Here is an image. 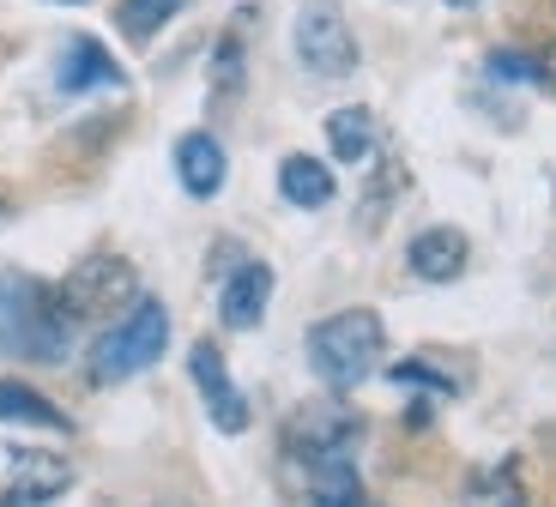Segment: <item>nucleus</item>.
Listing matches in <instances>:
<instances>
[{
  "label": "nucleus",
  "instance_id": "nucleus-19",
  "mask_svg": "<svg viewBox=\"0 0 556 507\" xmlns=\"http://www.w3.org/2000/svg\"><path fill=\"white\" fill-rule=\"evenodd\" d=\"M388 381H393V386H417V393H435V398H459V381H454V375H442L435 363H424V357L393 363Z\"/></svg>",
  "mask_w": 556,
  "mask_h": 507
},
{
  "label": "nucleus",
  "instance_id": "nucleus-9",
  "mask_svg": "<svg viewBox=\"0 0 556 507\" xmlns=\"http://www.w3.org/2000/svg\"><path fill=\"white\" fill-rule=\"evenodd\" d=\"M13 490H0V507H49L55 495L73 490V466L55 453H13Z\"/></svg>",
  "mask_w": 556,
  "mask_h": 507
},
{
  "label": "nucleus",
  "instance_id": "nucleus-6",
  "mask_svg": "<svg viewBox=\"0 0 556 507\" xmlns=\"http://www.w3.org/2000/svg\"><path fill=\"white\" fill-rule=\"evenodd\" d=\"M357 441H363V417L345 411L339 398L303 405L291 417V429H285V453L291 459H308V453H357Z\"/></svg>",
  "mask_w": 556,
  "mask_h": 507
},
{
  "label": "nucleus",
  "instance_id": "nucleus-5",
  "mask_svg": "<svg viewBox=\"0 0 556 507\" xmlns=\"http://www.w3.org/2000/svg\"><path fill=\"white\" fill-rule=\"evenodd\" d=\"M291 42H296V61H303L308 79L339 85L357 73V37H351L345 13H339L333 0H303L296 7V25H291Z\"/></svg>",
  "mask_w": 556,
  "mask_h": 507
},
{
  "label": "nucleus",
  "instance_id": "nucleus-4",
  "mask_svg": "<svg viewBox=\"0 0 556 507\" xmlns=\"http://www.w3.org/2000/svg\"><path fill=\"white\" fill-rule=\"evenodd\" d=\"M55 302L73 327H85V320H115L139 302V278L122 254H91V261H79L55 284Z\"/></svg>",
  "mask_w": 556,
  "mask_h": 507
},
{
  "label": "nucleus",
  "instance_id": "nucleus-17",
  "mask_svg": "<svg viewBox=\"0 0 556 507\" xmlns=\"http://www.w3.org/2000/svg\"><path fill=\"white\" fill-rule=\"evenodd\" d=\"M0 423H25V429H73L67 417H61V405H49V398H42L37 386H25V381H0Z\"/></svg>",
  "mask_w": 556,
  "mask_h": 507
},
{
  "label": "nucleus",
  "instance_id": "nucleus-18",
  "mask_svg": "<svg viewBox=\"0 0 556 507\" xmlns=\"http://www.w3.org/2000/svg\"><path fill=\"white\" fill-rule=\"evenodd\" d=\"M188 0H115V30L127 42H152Z\"/></svg>",
  "mask_w": 556,
  "mask_h": 507
},
{
  "label": "nucleus",
  "instance_id": "nucleus-24",
  "mask_svg": "<svg viewBox=\"0 0 556 507\" xmlns=\"http://www.w3.org/2000/svg\"><path fill=\"white\" fill-rule=\"evenodd\" d=\"M0 218H7V200H0Z\"/></svg>",
  "mask_w": 556,
  "mask_h": 507
},
{
  "label": "nucleus",
  "instance_id": "nucleus-2",
  "mask_svg": "<svg viewBox=\"0 0 556 507\" xmlns=\"http://www.w3.org/2000/svg\"><path fill=\"white\" fill-rule=\"evenodd\" d=\"M381 357H388V327H381L376 308H339V315L308 327V369L333 393L363 386L381 369Z\"/></svg>",
  "mask_w": 556,
  "mask_h": 507
},
{
  "label": "nucleus",
  "instance_id": "nucleus-1",
  "mask_svg": "<svg viewBox=\"0 0 556 507\" xmlns=\"http://www.w3.org/2000/svg\"><path fill=\"white\" fill-rule=\"evenodd\" d=\"M73 320L61 315L55 290L30 272H0V351L13 363H61L73 344Z\"/></svg>",
  "mask_w": 556,
  "mask_h": 507
},
{
  "label": "nucleus",
  "instance_id": "nucleus-7",
  "mask_svg": "<svg viewBox=\"0 0 556 507\" xmlns=\"http://www.w3.org/2000/svg\"><path fill=\"white\" fill-rule=\"evenodd\" d=\"M188 375H194L200 398H206L212 429H218V435H242V429H249V398L237 393V381L224 369V351L212 339H200L194 351H188Z\"/></svg>",
  "mask_w": 556,
  "mask_h": 507
},
{
  "label": "nucleus",
  "instance_id": "nucleus-26",
  "mask_svg": "<svg viewBox=\"0 0 556 507\" xmlns=\"http://www.w3.org/2000/svg\"><path fill=\"white\" fill-rule=\"evenodd\" d=\"M67 7H79V0H67Z\"/></svg>",
  "mask_w": 556,
  "mask_h": 507
},
{
  "label": "nucleus",
  "instance_id": "nucleus-25",
  "mask_svg": "<svg viewBox=\"0 0 556 507\" xmlns=\"http://www.w3.org/2000/svg\"><path fill=\"white\" fill-rule=\"evenodd\" d=\"M351 507H369V502H351Z\"/></svg>",
  "mask_w": 556,
  "mask_h": 507
},
{
  "label": "nucleus",
  "instance_id": "nucleus-8",
  "mask_svg": "<svg viewBox=\"0 0 556 507\" xmlns=\"http://www.w3.org/2000/svg\"><path fill=\"white\" fill-rule=\"evenodd\" d=\"M266 302H273V266L237 261V272L224 278V290H218V320L230 332H254L266 320Z\"/></svg>",
  "mask_w": 556,
  "mask_h": 507
},
{
  "label": "nucleus",
  "instance_id": "nucleus-23",
  "mask_svg": "<svg viewBox=\"0 0 556 507\" xmlns=\"http://www.w3.org/2000/svg\"><path fill=\"white\" fill-rule=\"evenodd\" d=\"M447 7H454V13H472V7H484V0H447Z\"/></svg>",
  "mask_w": 556,
  "mask_h": 507
},
{
  "label": "nucleus",
  "instance_id": "nucleus-15",
  "mask_svg": "<svg viewBox=\"0 0 556 507\" xmlns=\"http://www.w3.org/2000/svg\"><path fill=\"white\" fill-rule=\"evenodd\" d=\"M327 145H333L339 164H363V157H376V145H381L376 115L363 110V103H345V110H333V115H327Z\"/></svg>",
  "mask_w": 556,
  "mask_h": 507
},
{
  "label": "nucleus",
  "instance_id": "nucleus-11",
  "mask_svg": "<svg viewBox=\"0 0 556 507\" xmlns=\"http://www.w3.org/2000/svg\"><path fill=\"white\" fill-rule=\"evenodd\" d=\"M296 471H303L308 507H351V502H363V478H357V466H351V453H308V459H296Z\"/></svg>",
  "mask_w": 556,
  "mask_h": 507
},
{
  "label": "nucleus",
  "instance_id": "nucleus-13",
  "mask_svg": "<svg viewBox=\"0 0 556 507\" xmlns=\"http://www.w3.org/2000/svg\"><path fill=\"white\" fill-rule=\"evenodd\" d=\"M176 176L194 200H212L224 188V176H230V157H224V145L212 134H181L176 139Z\"/></svg>",
  "mask_w": 556,
  "mask_h": 507
},
{
  "label": "nucleus",
  "instance_id": "nucleus-10",
  "mask_svg": "<svg viewBox=\"0 0 556 507\" xmlns=\"http://www.w3.org/2000/svg\"><path fill=\"white\" fill-rule=\"evenodd\" d=\"M466 236L454 230V224H430V230H417L412 248H405V266H412L424 284H454L459 272H466Z\"/></svg>",
  "mask_w": 556,
  "mask_h": 507
},
{
  "label": "nucleus",
  "instance_id": "nucleus-16",
  "mask_svg": "<svg viewBox=\"0 0 556 507\" xmlns=\"http://www.w3.org/2000/svg\"><path fill=\"white\" fill-rule=\"evenodd\" d=\"M459 507H527V490H520V471L515 459H502V466H478L459 490Z\"/></svg>",
  "mask_w": 556,
  "mask_h": 507
},
{
  "label": "nucleus",
  "instance_id": "nucleus-20",
  "mask_svg": "<svg viewBox=\"0 0 556 507\" xmlns=\"http://www.w3.org/2000/svg\"><path fill=\"white\" fill-rule=\"evenodd\" d=\"M490 85H539V55H520V49H496L484 61Z\"/></svg>",
  "mask_w": 556,
  "mask_h": 507
},
{
  "label": "nucleus",
  "instance_id": "nucleus-14",
  "mask_svg": "<svg viewBox=\"0 0 556 507\" xmlns=\"http://www.w3.org/2000/svg\"><path fill=\"white\" fill-rule=\"evenodd\" d=\"M333 169L320 164V157H308V151H291L285 164H278V193L291 200V206H303V212H320L327 200H333Z\"/></svg>",
  "mask_w": 556,
  "mask_h": 507
},
{
  "label": "nucleus",
  "instance_id": "nucleus-21",
  "mask_svg": "<svg viewBox=\"0 0 556 507\" xmlns=\"http://www.w3.org/2000/svg\"><path fill=\"white\" fill-rule=\"evenodd\" d=\"M212 85H218V97H230L242 85V37L237 30H224L218 55H212Z\"/></svg>",
  "mask_w": 556,
  "mask_h": 507
},
{
  "label": "nucleus",
  "instance_id": "nucleus-22",
  "mask_svg": "<svg viewBox=\"0 0 556 507\" xmlns=\"http://www.w3.org/2000/svg\"><path fill=\"white\" fill-rule=\"evenodd\" d=\"M539 85H544V91H556V42L539 55Z\"/></svg>",
  "mask_w": 556,
  "mask_h": 507
},
{
  "label": "nucleus",
  "instance_id": "nucleus-3",
  "mask_svg": "<svg viewBox=\"0 0 556 507\" xmlns=\"http://www.w3.org/2000/svg\"><path fill=\"white\" fill-rule=\"evenodd\" d=\"M164 344H169V308L157 296H139L134 308H127L110 332H98V344H91V386H115V381H127V375L152 369V363L164 357Z\"/></svg>",
  "mask_w": 556,
  "mask_h": 507
},
{
  "label": "nucleus",
  "instance_id": "nucleus-12",
  "mask_svg": "<svg viewBox=\"0 0 556 507\" xmlns=\"http://www.w3.org/2000/svg\"><path fill=\"white\" fill-rule=\"evenodd\" d=\"M122 61L103 49L98 37H67V49H61L55 61V85L61 91H98V85H122Z\"/></svg>",
  "mask_w": 556,
  "mask_h": 507
}]
</instances>
